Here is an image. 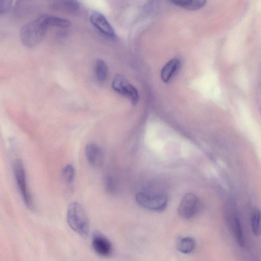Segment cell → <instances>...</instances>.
Masks as SVG:
<instances>
[{
    "label": "cell",
    "mask_w": 261,
    "mask_h": 261,
    "mask_svg": "<svg viewBox=\"0 0 261 261\" xmlns=\"http://www.w3.org/2000/svg\"><path fill=\"white\" fill-rule=\"evenodd\" d=\"M13 0H0V13L2 15L7 13L11 8Z\"/></svg>",
    "instance_id": "obj_19"
},
{
    "label": "cell",
    "mask_w": 261,
    "mask_h": 261,
    "mask_svg": "<svg viewBox=\"0 0 261 261\" xmlns=\"http://www.w3.org/2000/svg\"><path fill=\"white\" fill-rule=\"evenodd\" d=\"M199 202L193 193L186 194L181 199L177 208L180 216L185 219L193 217L198 212Z\"/></svg>",
    "instance_id": "obj_6"
},
{
    "label": "cell",
    "mask_w": 261,
    "mask_h": 261,
    "mask_svg": "<svg viewBox=\"0 0 261 261\" xmlns=\"http://www.w3.org/2000/svg\"><path fill=\"white\" fill-rule=\"evenodd\" d=\"M34 1L35 0H18L17 3L19 5H23L24 4H30Z\"/></svg>",
    "instance_id": "obj_20"
},
{
    "label": "cell",
    "mask_w": 261,
    "mask_h": 261,
    "mask_svg": "<svg viewBox=\"0 0 261 261\" xmlns=\"http://www.w3.org/2000/svg\"><path fill=\"white\" fill-rule=\"evenodd\" d=\"M61 176L64 182L72 184L75 177V170L74 166L67 164L63 168L61 171Z\"/></svg>",
    "instance_id": "obj_16"
},
{
    "label": "cell",
    "mask_w": 261,
    "mask_h": 261,
    "mask_svg": "<svg viewBox=\"0 0 261 261\" xmlns=\"http://www.w3.org/2000/svg\"><path fill=\"white\" fill-rule=\"evenodd\" d=\"M251 227L253 233L256 236L261 234V213L258 210L253 211L251 216Z\"/></svg>",
    "instance_id": "obj_17"
},
{
    "label": "cell",
    "mask_w": 261,
    "mask_h": 261,
    "mask_svg": "<svg viewBox=\"0 0 261 261\" xmlns=\"http://www.w3.org/2000/svg\"><path fill=\"white\" fill-rule=\"evenodd\" d=\"M180 66V62L177 59H172L169 61L163 67L161 72V77L164 83H168Z\"/></svg>",
    "instance_id": "obj_11"
},
{
    "label": "cell",
    "mask_w": 261,
    "mask_h": 261,
    "mask_svg": "<svg viewBox=\"0 0 261 261\" xmlns=\"http://www.w3.org/2000/svg\"><path fill=\"white\" fill-rule=\"evenodd\" d=\"M14 178L22 200L30 211L35 210V203L28 187L25 168L20 159L15 161L13 165Z\"/></svg>",
    "instance_id": "obj_3"
},
{
    "label": "cell",
    "mask_w": 261,
    "mask_h": 261,
    "mask_svg": "<svg viewBox=\"0 0 261 261\" xmlns=\"http://www.w3.org/2000/svg\"><path fill=\"white\" fill-rule=\"evenodd\" d=\"M233 229L236 239L240 246L244 245V239L243 230L240 220L234 217L233 221Z\"/></svg>",
    "instance_id": "obj_18"
},
{
    "label": "cell",
    "mask_w": 261,
    "mask_h": 261,
    "mask_svg": "<svg viewBox=\"0 0 261 261\" xmlns=\"http://www.w3.org/2000/svg\"><path fill=\"white\" fill-rule=\"evenodd\" d=\"M89 19L91 24L101 34L110 39L116 38L113 27L101 13L94 12L90 15Z\"/></svg>",
    "instance_id": "obj_7"
},
{
    "label": "cell",
    "mask_w": 261,
    "mask_h": 261,
    "mask_svg": "<svg viewBox=\"0 0 261 261\" xmlns=\"http://www.w3.org/2000/svg\"><path fill=\"white\" fill-rule=\"evenodd\" d=\"M49 6L54 10L68 13L79 11L80 4L78 0H48Z\"/></svg>",
    "instance_id": "obj_10"
},
{
    "label": "cell",
    "mask_w": 261,
    "mask_h": 261,
    "mask_svg": "<svg viewBox=\"0 0 261 261\" xmlns=\"http://www.w3.org/2000/svg\"><path fill=\"white\" fill-rule=\"evenodd\" d=\"M67 221L70 228L82 237L88 236L89 221L83 206L77 202L71 203L67 211Z\"/></svg>",
    "instance_id": "obj_2"
},
{
    "label": "cell",
    "mask_w": 261,
    "mask_h": 261,
    "mask_svg": "<svg viewBox=\"0 0 261 261\" xmlns=\"http://www.w3.org/2000/svg\"><path fill=\"white\" fill-rule=\"evenodd\" d=\"M94 71L96 80L100 83L105 82L108 76V67L102 59H97L94 64Z\"/></svg>",
    "instance_id": "obj_13"
},
{
    "label": "cell",
    "mask_w": 261,
    "mask_h": 261,
    "mask_svg": "<svg viewBox=\"0 0 261 261\" xmlns=\"http://www.w3.org/2000/svg\"><path fill=\"white\" fill-rule=\"evenodd\" d=\"M194 240L190 237H184L179 239L176 243L177 249L182 253H189L194 249Z\"/></svg>",
    "instance_id": "obj_15"
},
{
    "label": "cell",
    "mask_w": 261,
    "mask_h": 261,
    "mask_svg": "<svg viewBox=\"0 0 261 261\" xmlns=\"http://www.w3.org/2000/svg\"><path fill=\"white\" fill-rule=\"evenodd\" d=\"M44 23L47 28L57 27L66 29L69 28L71 23L67 19L52 15H43Z\"/></svg>",
    "instance_id": "obj_12"
},
{
    "label": "cell",
    "mask_w": 261,
    "mask_h": 261,
    "mask_svg": "<svg viewBox=\"0 0 261 261\" xmlns=\"http://www.w3.org/2000/svg\"><path fill=\"white\" fill-rule=\"evenodd\" d=\"M48 28L46 26L43 15L25 23L20 31V39L22 44L28 47H33L43 39Z\"/></svg>",
    "instance_id": "obj_1"
},
{
    "label": "cell",
    "mask_w": 261,
    "mask_h": 261,
    "mask_svg": "<svg viewBox=\"0 0 261 261\" xmlns=\"http://www.w3.org/2000/svg\"><path fill=\"white\" fill-rule=\"evenodd\" d=\"M112 87L117 93L128 98L132 103H137L139 99L137 90L123 76L116 75L112 82Z\"/></svg>",
    "instance_id": "obj_5"
},
{
    "label": "cell",
    "mask_w": 261,
    "mask_h": 261,
    "mask_svg": "<svg viewBox=\"0 0 261 261\" xmlns=\"http://www.w3.org/2000/svg\"><path fill=\"white\" fill-rule=\"evenodd\" d=\"M173 4L188 10L201 9L206 3L207 0H170Z\"/></svg>",
    "instance_id": "obj_14"
},
{
    "label": "cell",
    "mask_w": 261,
    "mask_h": 261,
    "mask_svg": "<svg viewBox=\"0 0 261 261\" xmlns=\"http://www.w3.org/2000/svg\"><path fill=\"white\" fill-rule=\"evenodd\" d=\"M92 248L98 255L107 257L111 255L113 247L111 242L100 233H95L92 238Z\"/></svg>",
    "instance_id": "obj_9"
},
{
    "label": "cell",
    "mask_w": 261,
    "mask_h": 261,
    "mask_svg": "<svg viewBox=\"0 0 261 261\" xmlns=\"http://www.w3.org/2000/svg\"><path fill=\"white\" fill-rule=\"evenodd\" d=\"M136 199L141 206L154 211H162L167 205L168 199L164 194L139 192Z\"/></svg>",
    "instance_id": "obj_4"
},
{
    "label": "cell",
    "mask_w": 261,
    "mask_h": 261,
    "mask_svg": "<svg viewBox=\"0 0 261 261\" xmlns=\"http://www.w3.org/2000/svg\"><path fill=\"white\" fill-rule=\"evenodd\" d=\"M86 159L93 168L101 167L104 163V155L101 148L96 143H88L85 148Z\"/></svg>",
    "instance_id": "obj_8"
}]
</instances>
